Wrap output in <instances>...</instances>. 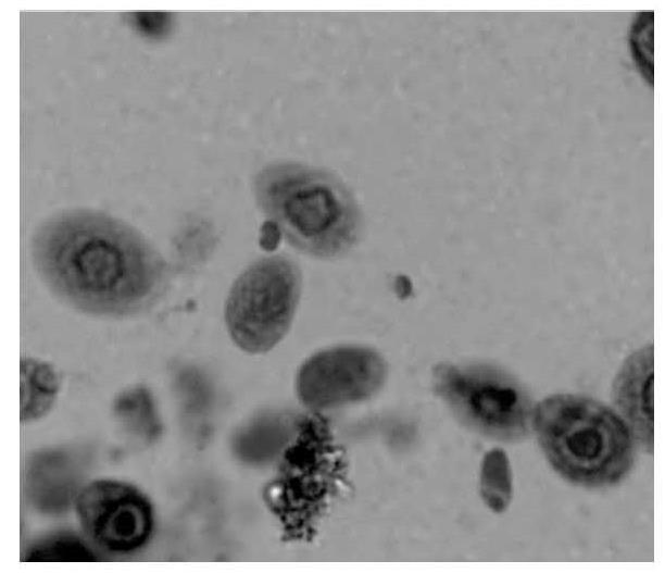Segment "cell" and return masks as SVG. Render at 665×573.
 I'll return each instance as SVG.
<instances>
[{
  "instance_id": "obj_1",
  "label": "cell",
  "mask_w": 665,
  "mask_h": 573,
  "mask_svg": "<svg viewBox=\"0 0 665 573\" xmlns=\"http://www.w3.org/2000/svg\"><path fill=\"white\" fill-rule=\"evenodd\" d=\"M30 257L58 299L102 317L149 308L166 278L164 260L146 236L92 209L63 210L42 221L32 236Z\"/></svg>"
},
{
  "instance_id": "obj_2",
  "label": "cell",
  "mask_w": 665,
  "mask_h": 573,
  "mask_svg": "<svg viewBox=\"0 0 665 573\" xmlns=\"http://www.w3.org/2000/svg\"><path fill=\"white\" fill-rule=\"evenodd\" d=\"M256 204L291 247L317 259L351 251L362 233V213L348 186L323 169L273 162L255 175Z\"/></svg>"
},
{
  "instance_id": "obj_3",
  "label": "cell",
  "mask_w": 665,
  "mask_h": 573,
  "mask_svg": "<svg viewBox=\"0 0 665 573\" xmlns=\"http://www.w3.org/2000/svg\"><path fill=\"white\" fill-rule=\"evenodd\" d=\"M532 428L551 466L588 487L619 482L633 463V437L611 408L589 397L555 394L534 410Z\"/></svg>"
},
{
  "instance_id": "obj_4",
  "label": "cell",
  "mask_w": 665,
  "mask_h": 573,
  "mask_svg": "<svg viewBox=\"0 0 665 573\" xmlns=\"http://www.w3.org/2000/svg\"><path fill=\"white\" fill-rule=\"evenodd\" d=\"M302 275L290 258L274 254L248 265L231 285L224 309L231 340L264 353L287 335L300 301Z\"/></svg>"
},
{
  "instance_id": "obj_5",
  "label": "cell",
  "mask_w": 665,
  "mask_h": 573,
  "mask_svg": "<svg viewBox=\"0 0 665 573\" xmlns=\"http://www.w3.org/2000/svg\"><path fill=\"white\" fill-rule=\"evenodd\" d=\"M435 390L474 431L503 441H518L532 429L535 407L507 374L486 365L442 363L432 373Z\"/></svg>"
},
{
  "instance_id": "obj_6",
  "label": "cell",
  "mask_w": 665,
  "mask_h": 573,
  "mask_svg": "<svg viewBox=\"0 0 665 573\" xmlns=\"http://www.w3.org/2000/svg\"><path fill=\"white\" fill-rule=\"evenodd\" d=\"M388 366L373 348L340 345L319 350L300 366L296 390L312 411H326L373 398L385 385Z\"/></svg>"
},
{
  "instance_id": "obj_7",
  "label": "cell",
  "mask_w": 665,
  "mask_h": 573,
  "mask_svg": "<svg viewBox=\"0 0 665 573\" xmlns=\"http://www.w3.org/2000/svg\"><path fill=\"white\" fill-rule=\"evenodd\" d=\"M75 511L86 535L111 552H131L150 539L153 508L135 486L114 479L86 485L75 498Z\"/></svg>"
},
{
  "instance_id": "obj_8",
  "label": "cell",
  "mask_w": 665,
  "mask_h": 573,
  "mask_svg": "<svg viewBox=\"0 0 665 573\" xmlns=\"http://www.w3.org/2000/svg\"><path fill=\"white\" fill-rule=\"evenodd\" d=\"M653 375V346L645 345L626 358L612 386V398L623 420L649 453L654 441Z\"/></svg>"
},
{
  "instance_id": "obj_9",
  "label": "cell",
  "mask_w": 665,
  "mask_h": 573,
  "mask_svg": "<svg viewBox=\"0 0 665 573\" xmlns=\"http://www.w3.org/2000/svg\"><path fill=\"white\" fill-rule=\"evenodd\" d=\"M49 459L41 454L32 463L28 475L29 490L36 507L43 511L64 510L75 493V471L62 453L52 451Z\"/></svg>"
},
{
  "instance_id": "obj_10",
  "label": "cell",
  "mask_w": 665,
  "mask_h": 573,
  "mask_svg": "<svg viewBox=\"0 0 665 573\" xmlns=\"http://www.w3.org/2000/svg\"><path fill=\"white\" fill-rule=\"evenodd\" d=\"M112 411L122 432L137 444L150 445L162 433L151 394L143 387L121 393L114 400Z\"/></svg>"
},
{
  "instance_id": "obj_11",
  "label": "cell",
  "mask_w": 665,
  "mask_h": 573,
  "mask_svg": "<svg viewBox=\"0 0 665 573\" xmlns=\"http://www.w3.org/2000/svg\"><path fill=\"white\" fill-rule=\"evenodd\" d=\"M59 393V377L54 369L42 361H21V422H33L45 416Z\"/></svg>"
},
{
  "instance_id": "obj_12",
  "label": "cell",
  "mask_w": 665,
  "mask_h": 573,
  "mask_svg": "<svg viewBox=\"0 0 665 573\" xmlns=\"http://www.w3.org/2000/svg\"><path fill=\"white\" fill-rule=\"evenodd\" d=\"M480 497L494 513L504 512L513 496V474L505 451L501 448L489 450L480 468Z\"/></svg>"
},
{
  "instance_id": "obj_13",
  "label": "cell",
  "mask_w": 665,
  "mask_h": 573,
  "mask_svg": "<svg viewBox=\"0 0 665 573\" xmlns=\"http://www.w3.org/2000/svg\"><path fill=\"white\" fill-rule=\"evenodd\" d=\"M24 562H93L96 556L77 536L58 533L33 544L23 555Z\"/></svg>"
},
{
  "instance_id": "obj_14",
  "label": "cell",
  "mask_w": 665,
  "mask_h": 573,
  "mask_svg": "<svg viewBox=\"0 0 665 573\" xmlns=\"http://www.w3.org/2000/svg\"><path fill=\"white\" fill-rule=\"evenodd\" d=\"M642 14L643 16L638 17L633 27L631 43L633 46L636 59L641 63L642 68L645 71V75L647 71H649L651 75V60L647 57V53L651 54V49L647 46L651 48L652 45V17H647V12Z\"/></svg>"
}]
</instances>
